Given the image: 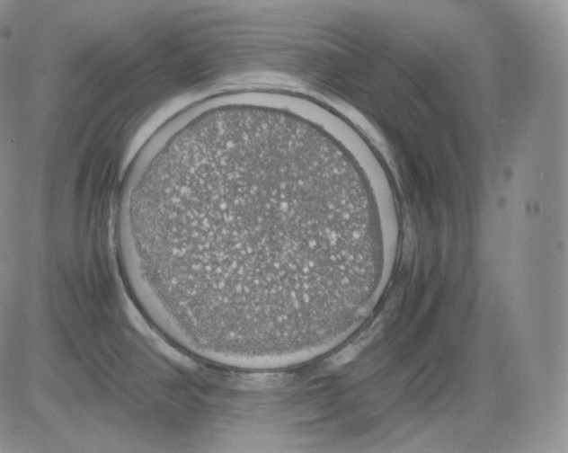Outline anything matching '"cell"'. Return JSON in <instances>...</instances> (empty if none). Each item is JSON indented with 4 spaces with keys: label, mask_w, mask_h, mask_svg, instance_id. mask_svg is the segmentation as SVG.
I'll list each match as a JSON object with an SVG mask.
<instances>
[{
    "label": "cell",
    "mask_w": 568,
    "mask_h": 453,
    "mask_svg": "<svg viewBox=\"0 0 568 453\" xmlns=\"http://www.w3.org/2000/svg\"><path fill=\"white\" fill-rule=\"evenodd\" d=\"M363 174L303 125L218 113L138 164L118 210L123 264L147 315L209 361L294 366L356 328L374 257Z\"/></svg>",
    "instance_id": "1"
}]
</instances>
